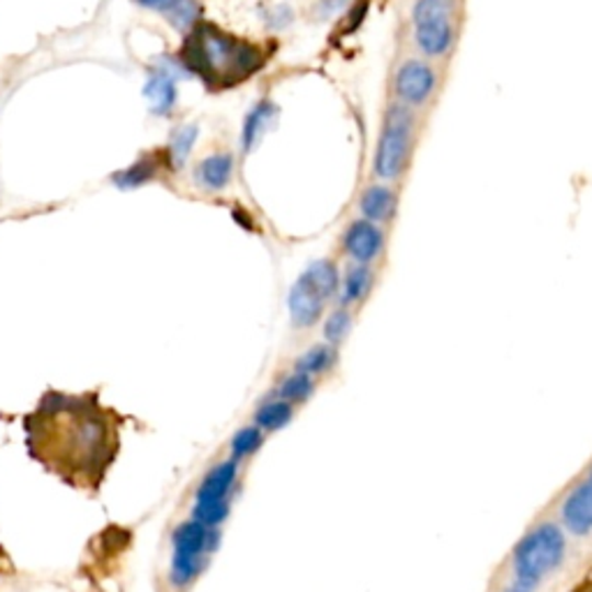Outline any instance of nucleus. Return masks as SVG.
<instances>
[{
	"mask_svg": "<svg viewBox=\"0 0 592 592\" xmlns=\"http://www.w3.org/2000/svg\"><path fill=\"white\" fill-rule=\"evenodd\" d=\"M24 429L31 456L79 489L95 491L118 452V419L91 394H45Z\"/></svg>",
	"mask_w": 592,
	"mask_h": 592,
	"instance_id": "f257e3e1",
	"label": "nucleus"
},
{
	"mask_svg": "<svg viewBox=\"0 0 592 592\" xmlns=\"http://www.w3.org/2000/svg\"><path fill=\"white\" fill-rule=\"evenodd\" d=\"M177 58L190 77H197L210 91L237 87L264 66V54L258 45L229 35L208 21H200L185 33Z\"/></svg>",
	"mask_w": 592,
	"mask_h": 592,
	"instance_id": "f03ea898",
	"label": "nucleus"
},
{
	"mask_svg": "<svg viewBox=\"0 0 592 592\" xmlns=\"http://www.w3.org/2000/svg\"><path fill=\"white\" fill-rule=\"evenodd\" d=\"M417 144V112L389 102L373 153V177L377 181H398L410 169Z\"/></svg>",
	"mask_w": 592,
	"mask_h": 592,
	"instance_id": "7ed1b4c3",
	"label": "nucleus"
},
{
	"mask_svg": "<svg viewBox=\"0 0 592 592\" xmlns=\"http://www.w3.org/2000/svg\"><path fill=\"white\" fill-rule=\"evenodd\" d=\"M458 0H414L410 12L412 45L421 58H447L458 39Z\"/></svg>",
	"mask_w": 592,
	"mask_h": 592,
	"instance_id": "20e7f679",
	"label": "nucleus"
},
{
	"mask_svg": "<svg viewBox=\"0 0 592 592\" xmlns=\"http://www.w3.org/2000/svg\"><path fill=\"white\" fill-rule=\"evenodd\" d=\"M567 551L565 535L558 525L542 523L527 533L514 548V577L527 588H537L562 565Z\"/></svg>",
	"mask_w": 592,
	"mask_h": 592,
	"instance_id": "39448f33",
	"label": "nucleus"
},
{
	"mask_svg": "<svg viewBox=\"0 0 592 592\" xmlns=\"http://www.w3.org/2000/svg\"><path fill=\"white\" fill-rule=\"evenodd\" d=\"M172 569H169V581L177 590H185L193 585L206 569L210 554L218 551L220 531L208 527L195 519L181 523L172 535Z\"/></svg>",
	"mask_w": 592,
	"mask_h": 592,
	"instance_id": "423d86ee",
	"label": "nucleus"
},
{
	"mask_svg": "<svg viewBox=\"0 0 592 592\" xmlns=\"http://www.w3.org/2000/svg\"><path fill=\"white\" fill-rule=\"evenodd\" d=\"M440 75L431 60L421 56H408L396 66L391 75V102L419 112L429 107L437 93Z\"/></svg>",
	"mask_w": 592,
	"mask_h": 592,
	"instance_id": "0eeeda50",
	"label": "nucleus"
},
{
	"mask_svg": "<svg viewBox=\"0 0 592 592\" xmlns=\"http://www.w3.org/2000/svg\"><path fill=\"white\" fill-rule=\"evenodd\" d=\"M237 477H239V460L229 458L214 465L197 489L193 519L208 527H218L229 516V496L235 491Z\"/></svg>",
	"mask_w": 592,
	"mask_h": 592,
	"instance_id": "6e6552de",
	"label": "nucleus"
},
{
	"mask_svg": "<svg viewBox=\"0 0 592 592\" xmlns=\"http://www.w3.org/2000/svg\"><path fill=\"white\" fill-rule=\"evenodd\" d=\"M190 77L179 58H160L144 83V98L156 116H169L179 100V79Z\"/></svg>",
	"mask_w": 592,
	"mask_h": 592,
	"instance_id": "1a4fd4ad",
	"label": "nucleus"
},
{
	"mask_svg": "<svg viewBox=\"0 0 592 592\" xmlns=\"http://www.w3.org/2000/svg\"><path fill=\"white\" fill-rule=\"evenodd\" d=\"M345 255L356 264L375 262L385 250V231L377 223L366 218L352 220L343 235Z\"/></svg>",
	"mask_w": 592,
	"mask_h": 592,
	"instance_id": "9d476101",
	"label": "nucleus"
},
{
	"mask_svg": "<svg viewBox=\"0 0 592 592\" xmlns=\"http://www.w3.org/2000/svg\"><path fill=\"white\" fill-rule=\"evenodd\" d=\"M327 299L325 296L312 289L306 281H296L287 294V310L289 320L296 329H310L315 325H320L325 317Z\"/></svg>",
	"mask_w": 592,
	"mask_h": 592,
	"instance_id": "9b49d317",
	"label": "nucleus"
},
{
	"mask_svg": "<svg viewBox=\"0 0 592 592\" xmlns=\"http://www.w3.org/2000/svg\"><path fill=\"white\" fill-rule=\"evenodd\" d=\"M396 210H398V193L385 181L371 183L362 193V197H358V214L371 223L377 225L391 223L396 218Z\"/></svg>",
	"mask_w": 592,
	"mask_h": 592,
	"instance_id": "f8f14e48",
	"label": "nucleus"
},
{
	"mask_svg": "<svg viewBox=\"0 0 592 592\" xmlns=\"http://www.w3.org/2000/svg\"><path fill=\"white\" fill-rule=\"evenodd\" d=\"M562 523L569 533L590 535L592 533V483H579L577 489L562 502Z\"/></svg>",
	"mask_w": 592,
	"mask_h": 592,
	"instance_id": "ddd939ff",
	"label": "nucleus"
},
{
	"mask_svg": "<svg viewBox=\"0 0 592 592\" xmlns=\"http://www.w3.org/2000/svg\"><path fill=\"white\" fill-rule=\"evenodd\" d=\"M276 118H278V107L271 100H260L252 104L243 121V130H241V148L246 156L255 151V148L262 144V139L273 128Z\"/></svg>",
	"mask_w": 592,
	"mask_h": 592,
	"instance_id": "4468645a",
	"label": "nucleus"
},
{
	"mask_svg": "<svg viewBox=\"0 0 592 592\" xmlns=\"http://www.w3.org/2000/svg\"><path fill=\"white\" fill-rule=\"evenodd\" d=\"M137 5L153 10L162 14L169 24H172L177 31L187 33L195 24H200V3L197 0H135Z\"/></svg>",
	"mask_w": 592,
	"mask_h": 592,
	"instance_id": "2eb2a0df",
	"label": "nucleus"
},
{
	"mask_svg": "<svg viewBox=\"0 0 592 592\" xmlns=\"http://www.w3.org/2000/svg\"><path fill=\"white\" fill-rule=\"evenodd\" d=\"M235 177V156L231 153H214L204 158L195 167V183L208 193H220Z\"/></svg>",
	"mask_w": 592,
	"mask_h": 592,
	"instance_id": "dca6fc26",
	"label": "nucleus"
},
{
	"mask_svg": "<svg viewBox=\"0 0 592 592\" xmlns=\"http://www.w3.org/2000/svg\"><path fill=\"white\" fill-rule=\"evenodd\" d=\"M375 285V273L368 264H354L345 271V276L341 278V289H338V301L343 308L364 304L366 296L371 294Z\"/></svg>",
	"mask_w": 592,
	"mask_h": 592,
	"instance_id": "f3484780",
	"label": "nucleus"
},
{
	"mask_svg": "<svg viewBox=\"0 0 592 592\" xmlns=\"http://www.w3.org/2000/svg\"><path fill=\"white\" fill-rule=\"evenodd\" d=\"M162 164H169L167 153H162V156H158V153L144 156L137 162H133L130 167H125V169H121V172H116L112 177V181H114V185L118 190H137L141 185H146L148 181H153L158 177Z\"/></svg>",
	"mask_w": 592,
	"mask_h": 592,
	"instance_id": "a211bd4d",
	"label": "nucleus"
},
{
	"mask_svg": "<svg viewBox=\"0 0 592 592\" xmlns=\"http://www.w3.org/2000/svg\"><path fill=\"white\" fill-rule=\"evenodd\" d=\"M299 278L306 281L312 289L320 292L327 301L331 296H338V289H341V271H338L335 262L331 260L310 262Z\"/></svg>",
	"mask_w": 592,
	"mask_h": 592,
	"instance_id": "6ab92c4d",
	"label": "nucleus"
},
{
	"mask_svg": "<svg viewBox=\"0 0 592 592\" xmlns=\"http://www.w3.org/2000/svg\"><path fill=\"white\" fill-rule=\"evenodd\" d=\"M200 139V128L195 123H187V125H181V128H177L172 133V139H169V146H167V162L169 167L174 169V172H179V169H183V164L187 162L190 153H193V148Z\"/></svg>",
	"mask_w": 592,
	"mask_h": 592,
	"instance_id": "aec40b11",
	"label": "nucleus"
},
{
	"mask_svg": "<svg viewBox=\"0 0 592 592\" xmlns=\"http://www.w3.org/2000/svg\"><path fill=\"white\" fill-rule=\"evenodd\" d=\"M338 364V352L333 345L329 343H320L312 345L310 350H306L299 358H296L294 371L296 373H306V375H325L329 373L333 366Z\"/></svg>",
	"mask_w": 592,
	"mask_h": 592,
	"instance_id": "412c9836",
	"label": "nucleus"
},
{
	"mask_svg": "<svg viewBox=\"0 0 592 592\" xmlns=\"http://www.w3.org/2000/svg\"><path fill=\"white\" fill-rule=\"evenodd\" d=\"M294 417V406L283 398L266 400L255 412V426H260L264 433H273L285 429Z\"/></svg>",
	"mask_w": 592,
	"mask_h": 592,
	"instance_id": "4be33fe9",
	"label": "nucleus"
},
{
	"mask_svg": "<svg viewBox=\"0 0 592 592\" xmlns=\"http://www.w3.org/2000/svg\"><path fill=\"white\" fill-rule=\"evenodd\" d=\"M315 394V379L306 373H296L285 377L278 387V398L287 400L292 406H301Z\"/></svg>",
	"mask_w": 592,
	"mask_h": 592,
	"instance_id": "5701e85b",
	"label": "nucleus"
},
{
	"mask_svg": "<svg viewBox=\"0 0 592 592\" xmlns=\"http://www.w3.org/2000/svg\"><path fill=\"white\" fill-rule=\"evenodd\" d=\"M262 444H264V431L260 426H246L229 442L231 458L241 460V458L255 456L262 449Z\"/></svg>",
	"mask_w": 592,
	"mask_h": 592,
	"instance_id": "b1692460",
	"label": "nucleus"
},
{
	"mask_svg": "<svg viewBox=\"0 0 592 592\" xmlns=\"http://www.w3.org/2000/svg\"><path fill=\"white\" fill-rule=\"evenodd\" d=\"M350 329H352V315H350V310L348 308H338V310H333L329 317H327V320H325V327H322V335H325V341L329 343V345H341L343 341H345V338H348V333H350Z\"/></svg>",
	"mask_w": 592,
	"mask_h": 592,
	"instance_id": "393cba45",
	"label": "nucleus"
},
{
	"mask_svg": "<svg viewBox=\"0 0 592 592\" xmlns=\"http://www.w3.org/2000/svg\"><path fill=\"white\" fill-rule=\"evenodd\" d=\"M348 5V0H317L315 5V19H329L331 14H338L343 8Z\"/></svg>",
	"mask_w": 592,
	"mask_h": 592,
	"instance_id": "a878e982",
	"label": "nucleus"
},
{
	"mask_svg": "<svg viewBox=\"0 0 592 592\" xmlns=\"http://www.w3.org/2000/svg\"><path fill=\"white\" fill-rule=\"evenodd\" d=\"M502 592H533V588H527V585H523V583L514 581L512 585H506Z\"/></svg>",
	"mask_w": 592,
	"mask_h": 592,
	"instance_id": "bb28decb",
	"label": "nucleus"
},
{
	"mask_svg": "<svg viewBox=\"0 0 592 592\" xmlns=\"http://www.w3.org/2000/svg\"><path fill=\"white\" fill-rule=\"evenodd\" d=\"M590 483H592V470H590Z\"/></svg>",
	"mask_w": 592,
	"mask_h": 592,
	"instance_id": "cd10ccee",
	"label": "nucleus"
}]
</instances>
